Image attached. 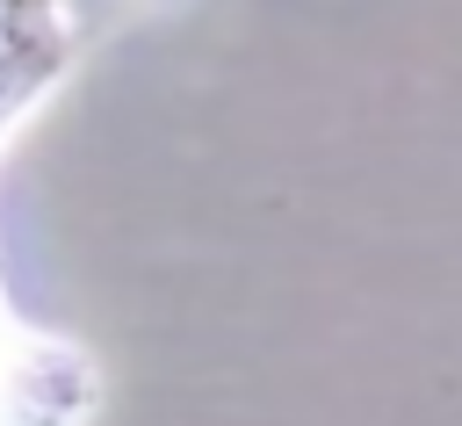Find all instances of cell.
Returning <instances> with one entry per match:
<instances>
[{"instance_id": "obj_2", "label": "cell", "mask_w": 462, "mask_h": 426, "mask_svg": "<svg viewBox=\"0 0 462 426\" xmlns=\"http://www.w3.org/2000/svg\"><path fill=\"white\" fill-rule=\"evenodd\" d=\"M101 7H116V0H65V22L79 29V22H87V14H101Z\"/></svg>"}, {"instance_id": "obj_1", "label": "cell", "mask_w": 462, "mask_h": 426, "mask_svg": "<svg viewBox=\"0 0 462 426\" xmlns=\"http://www.w3.org/2000/svg\"><path fill=\"white\" fill-rule=\"evenodd\" d=\"M72 58L65 0H0V123L29 108Z\"/></svg>"}]
</instances>
